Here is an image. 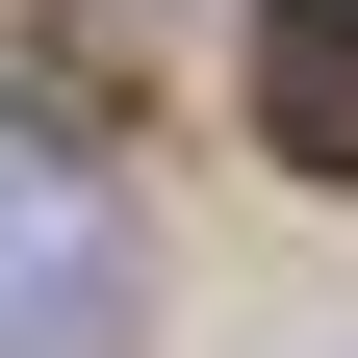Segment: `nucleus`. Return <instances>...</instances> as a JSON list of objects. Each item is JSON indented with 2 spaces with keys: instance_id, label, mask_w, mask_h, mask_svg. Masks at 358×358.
Masks as SVG:
<instances>
[{
  "instance_id": "f257e3e1",
  "label": "nucleus",
  "mask_w": 358,
  "mask_h": 358,
  "mask_svg": "<svg viewBox=\"0 0 358 358\" xmlns=\"http://www.w3.org/2000/svg\"><path fill=\"white\" fill-rule=\"evenodd\" d=\"M128 307H154V231H128L103 128L0 77V358H128Z\"/></svg>"
},
{
  "instance_id": "f03ea898",
  "label": "nucleus",
  "mask_w": 358,
  "mask_h": 358,
  "mask_svg": "<svg viewBox=\"0 0 358 358\" xmlns=\"http://www.w3.org/2000/svg\"><path fill=\"white\" fill-rule=\"evenodd\" d=\"M256 128H282L307 179H358V0H282V26H256Z\"/></svg>"
}]
</instances>
